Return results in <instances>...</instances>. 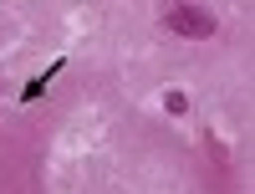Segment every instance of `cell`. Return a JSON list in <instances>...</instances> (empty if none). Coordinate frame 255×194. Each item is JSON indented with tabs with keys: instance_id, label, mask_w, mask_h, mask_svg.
<instances>
[{
	"instance_id": "cell-2",
	"label": "cell",
	"mask_w": 255,
	"mask_h": 194,
	"mask_svg": "<svg viewBox=\"0 0 255 194\" xmlns=\"http://www.w3.org/2000/svg\"><path fill=\"white\" fill-rule=\"evenodd\" d=\"M163 107H168L174 118H184V113H189V97H184V92L174 87V92H163Z\"/></svg>"
},
{
	"instance_id": "cell-1",
	"label": "cell",
	"mask_w": 255,
	"mask_h": 194,
	"mask_svg": "<svg viewBox=\"0 0 255 194\" xmlns=\"http://www.w3.org/2000/svg\"><path fill=\"white\" fill-rule=\"evenodd\" d=\"M163 26L189 36V41H204V36H215V15L199 5H174V10H163Z\"/></svg>"
}]
</instances>
